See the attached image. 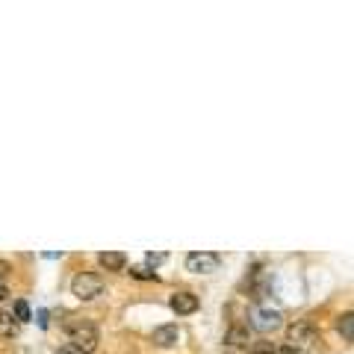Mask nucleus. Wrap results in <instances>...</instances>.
<instances>
[{"mask_svg":"<svg viewBox=\"0 0 354 354\" xmlns=\"http://www.w3.org/2000/svg\"><path fill=\"white\" fill-rule=\"evenodd\" d=\"M62 328L68 333V340H71V346L74 349H80L83 354H92L97 349V342H101V337H97V328L88 319H74V316H68L62 322Z\"/></svg>","mask_w":354,"mask_h":354,"instance_id":"1","label":"nucleus"},{"mask_svg":"<svg viewBox=\"0 0 354 354\" xmlns=\"http://www.w3.org/2000/svg\"><path fill=\"white\" fill-rule=\"evenodd\" d=\"M104 292V278L95 272H77L71 281V295L77 301H95Z\"/></svg>","mask_w":354,"mask_h":354,"instance_id":"2","label":"nucleus"},{"mask_svg":"<svg viewBox=\"0 0 354 354\" xmlns=\"http://www.w3.org/2000/svg\"><path fill=\"white\" fill-rule=\"evenodd\" d=\"M319 340V331L313 328V322H295L287 328V346L290 349H310Z\"/></svg>","mask_w":354,"mask_h":354,"instance_id":"3","label":"nucleus"},{"mask_svg":"<svg viewBox=\"0 0 354 354\" xmlns=\"http://www.w3.org/2000/svg\"><path fill=\"white\" fill-rule=\"evenodd\" d=\"M219 254H213V251H192V254H186V272H192V274H213L215 269H219Z\"/></svg>","mask_w":354,"mask_h":354,"instance_id":"4","label":"nucleus"},{"mask_svg":"<svg viewBox=\"0 0 354 354\" xmlns=\"http://www.w3.org/2000/svg\"><path fill=\"white\" fill-rule=\"evenodd\" d=\"M251 328L260 331V333H272L283 328V313L281 310H272V307H257L251 316Z\"/></svg>","mask_w":354,"mask_h":354,"instance_id":"5","label":"nucleus"},{"mask_svg":"<svg viewBox=\"0 0 354 354\" xmlns=\"http://www.w3.org/2000/svg\"><path fill=\"white\" fill-rule=\"evenodd\" d=\"M198 295L189 292V290H177L172 292V298H169V307L177 313V316H192L195 310H198Z\"/></svg>","mask_w":354,"mask_h":354,"instance_id":"6","label":"nucleus"},{"mask_svg":"<svg viewBox=\"0 0 354 354\" xmlns=\"http://www.w3.org/2000/svg\"><path fill=\"white\" fill-rule=\"evenodd\" d=\"M177 340H180V328H177V324H160V328H154V333H151V342L156 349H172V346H177Z\"/></svg>","mask_w":354,"mask_h":354,"instance_id":"7","label":"nucleus"},{"mask_svg":"<svg viewBox=\"0 0 354 354\" xmlns=\"http://www.w3.org/2000/svg\"><path fill=\"white\" fill-rule=\"evenodd\" d=\"M97 263H101L106 272H124L127 254L124 251H101V254H97Z\"/></svg>","mask_w":354,"mask_h":354,"instance_id":"8","label":"nucleus"},{"mask_svg":"<svg viewBox=\"0 0 354 354\" xmlns=\"http://www.w3.org/2000/svg\"><path fill=\"white\" fill-rule=\"evenodd\" d=\"M248 340H251V333L245 324H231L228 333H224V346H231V349H239V346H248Z\"/></svg>","mask_w":354,"mask_h":354,"instance_id":"9","label":"nucleus"},{"mask_svg":"<svg viewBox=\"0 0 354 354\" xmlns=\"http://www.w3.org/2000/svg\"><path fill=\"white\" fill-rule=\"evenodd\" d=\"M337 331L342 333V340H346V342L354 340V313H351V310H346V313H342V316L337 319Z\"/></svg>","mask_w":354,"mask_h":354,"instance_id":"10","label":"nucleus"},{"mask_svg":"<svg viewBox=\"0 0 354 354\" xmlns=\"http://www.w3.org/2000/svg\"><path fill=\"white\" fill-rule=\"evenodd\" d=\"M9 313H12V319H15L18 324H24V322L33 319V310H30V304H27L24 298H15V301H12V310H9Z\"/></svg>","mask_w":354,"mask_h":354,"instance_id":"11","label":"nucleus"},{"mask_svg":"<svg viewBox=\"0 0 354 354\" xmlns=\"http://www.w3.org/2000/svg\"><path fill=\"white\" fill-rule=\"evenodd\" d=\"M18 322L12 319V313H0V337H15Z\"/></svg>","mask_w":354,"mask_h":354,"instance_id":"12","label":"nucleus"},{"mask_svg":"<svg viewBox=\"0 0 354 354\" xmlns=\"http://www.w3.org/2000/svg\"><path fill=\"white\" fill-rule=\"evenodd\" d=\"M130 278H136V281H156V272L151 269V266H136V269H130Z\"/></svg>","mask_w":354,"mask_h":354,"instance_id":"13","label":"nucleus"},{"mask_svg":"<svg viewBox=\"0 0 354 354\" xmlns=\"http://www.w3.org/2000/svg\"><path fill=\"white\" fill-rule=\"evenodd\" d=\"M9 310H12V292L0 287V313H9Z\"/></svg>","mask_w":354,"mask_h":354,"instance_id":"14","label":"nucleus"},{"mask_svg":"<svg viewBox=\"0 0 354 354\" xmlns=\"http://www.w3.org/2000/svg\"><path fill=\"white\" fill-rule=\"evenodd\" d=\"M248 354H278V349H274L272 342H257V346H254Z\"/></svg>","mask_w":354,"mask_h":354,"instance_id":"15","label":"nucleus"},{"mask_svg":"<svg viewBox=\"0 0 354 354\" xmlns=\"http://www.w3.org/2000/svg\"><path fill=\"white\" fill-rule=\"evenodd\" d=\"M145 260H148V266H151V269H154V266H160V263L165 260V254H163V251H160V254H154V251H151Z\"/></svg>","mask_w":354,"mask_h":354,"instance_id":"16","label":"nucleus"},{"mask_svg":"<svg viewBox=\"0 0 354 354\" xmlns=\"http://www.w3.org/2000/svg\"><path fill=\"white\" fill-rule=\"evenodd\" d=\"M56 354H83V351H80V349H74V346H71V342H68V346H62V349H59V351H56Z\"/></svg>","mask_w":354,"mask_h":354,"instance_id":"17","label":"nucleus"},{"mask_svg":"<svg viewBox=\"0 0 354 354\" xmlns=\"http://www.w3.org/2000/svg\"><path fill=\"white\" fill-rule=\"evenodd\" d=\"M38 324H42V328H47V310H38Z\"/></svg>","mask_w":354,"mask_h":354,"instance_id":"18","label":"nucleus"},{"mask_svg":"<svg viewBox=\"0 0 354 354\" xmlns=\"http://www.w3.org/2000/svg\"><path fill=\"white\" fill-rule=\"evenodd\" d=\"M278 354H298V351H295V349H290V346H283Z\"/></svg>","mask_w":354,"mask_h":354,"instance_id":"19","label":"nucleus"}]
</instances>
